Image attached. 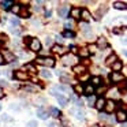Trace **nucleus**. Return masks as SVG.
<instances>
[{
	"label": "nucleus",
	"mask_w": 127,
	"mask_h": 127,
	"mask_svg": "<svg viewBox=\"0 0 127 127\" xmlns=\"http://www.w3.org/2000/svg\"><path fill=\"white\" fill-rule=\"evenodd\" d=\"M36 63L41 64V66H45V67H53L55 66V59L49 58V56H45V58H37Z\"/></svg>",
	"instance_id": "f257e3e1"
},
{
	"label": "nucleus",
	"mask_w": 127,
	"mask_h": 127,
	"mask_svg": "<svg viewBox=\"0 0 127 127\" xmlns=\"http://www.w3.org/2000/svg\"><path fill=\"white\" fill-rule=\"evenodd\" d=\"M62 62H63V64L64 66H77V62H78V59L75 58L74 55H72V53H70V55H66V56H63V58H62Z\"/></svg>",
	"instance_id": "f03ea898"
},
{
	"label": "nucleus",
	"mask_w": 127,
	"mask_h": 127,
	"mask_svg": "<svg viewBox=\"0 0 127 127\" xmlns=\"http://www.w3.org/2000/svg\"><path fill=\"white\" fill-rule=\"evenodd\" d=\"M51 93H52L56 98H58V101H59V104H60V105H67V104H68V97H67L66 94L58 93L55 89H52V92H51Z\"/></svg>",
	"instance_id": "7ed1b4c3"
},
{
	"label": "nucleus",
	"mask_w": 127,
	"mask_h": 127,
	"mask_svg": "<svg viewBox=\"0 0 127 127\" xmlns=\"http://www.w3.org/2000/svg\"><path fill=\"white\" fill-rule=\"evenodd\" d=\"M29 48H30V51H33V52H40V51H41V42H40V40L33 38L32 44L29 45Z\"/></svg>",
	"instance_id": "20e7f679"
},
{
	"label": "nucleus",
	"mask_w": 127,
	"mask_h": 127,
	"mask_svg": "<svg viewBox=\"0 0 127 127\" xmlns=\"http://www.w3.org/2000/svg\"><path fill=\"white\" fill-rule=\"evenodd\" d=\"M14 77L17 78V79H19V81H28L29 79V74H28V72L21 71V70H17V71H15Z\"/></svg>",
	"instance_id": "39448f33"
},
{
	"label": "nucleus",
	"mask_w": 127,
	"mask_h": 127,
	"mask_svg": "<svg viewBox=\"0 0 127 127\" xmlns=\"http://www.w3.org/2000/svg\"><path fill=\"white\" fill-rule=\"evenodd\" d=\"M3 58H4V60H6V63H12V62H15V55L12 52H10V51H4Z\"/></svg>",
	"instance_id": "423d86ee"
},
{
	"label": "nucleus",
	"mask_w": 127,
	"mask_h": 127,
	"mask_svg": "<svg viewBox=\"0 0 127 127\" xmlns=\"http://www.w3.org/2000/svg\"><path fill=\"white\" fill-rule=\"evenodd\" d=\"M115 101L113 100H108L107 102H105V111H107L108 113H112L113 111H115Z\"/></svg>",
	"instance_id": "0eeeda50"
},
{
	"label": "nucleus",
	"mask_w": 127,
	"mask_h": 127,
	"mask_svg": "<svg viewBox=\"0 0 127 127\" xmlns=\"http://www.w3.org/2000/svg\"><path fill=\"white\" fill-rule=\"evenodd\" d=\"M109 78H111L112 82H120V81H124L123 74H120V72H112Z\"/></svg>",
	"instance_id": "6e6552de"
},
{
	"label": "nucleus",
	"mask_w": 127,
	"mask_h": 127,
	"mask_svg": "<svg viewBox=\"0 0 127 127\" xmlns=\"http://www.w3.org/2000/svg\"><path fill=\"white\" fill-rule=\"evenodd\" d=\"M116 120L120 122V123H126L127 122V113L124 112V111H119V112L116 113Z\"/></svg>",
	"instance_id": "1a4fd4ad"
},
{
	"label": "nucleus",
	"mask_w": 127,
	"mask_h": 127,
	"mask_svg": "<svg viewBox=\"0 0 127 127\" xmlns=\"http://www.w3.org/2000/svg\"><path fill=\"white\" fill-rule=\"evenodd\" d=\"M81 12H82L81 8H72L71 11H70V17H71L72 19H81Z\"/></svg>",
	"instance_id": "9d476101"
},
{
	"label": "nucleus",
	"mask_w": 127,
	"mask_h": 127,
	"mask_svg": "<svg viewBox=\"0 0 127 127\" xmlns=\"http://www.w3.org/2000/svg\"><path fill=\"white\" fill-rule=\"evenodd\" d=\"M94 92H96V89H94V86L92 85V83H88V85L85 86V94H86L88 97L93 96V94H94Z\"/></svg>",
	"instance_id": "9b49d317"
},
{
	"label": "nucleus",
	"mask_w": 127,
	"mask_h": 127,
	"mask_svg": "<svg viewBox=\"0 0 127 127\" xmlns=\"http://www.w3.org/2000/svg\"><path fill=\"white\" fill-rule=\"evenodd\" d=\"M37 116H38L40 119H42V120H45V119H48L49 115H48V112L44 108H38V109H37Z\"/></svg>",
	"instance_id": "f8f14e48"
},
{
	"label": "nucleus",
	"mask_w": 127,
	"mask_h": 127,
	"mask_svg": "<svg viewBox=\"0 0 127 127\" xmlns=\"http://www.w3.org/2000/svg\"><path fill=\"white\" fill-rule=\"evenodd\" d=\"M72 71L75 72V74H85V71H86V68H85V66H81V64H77L75 67H72Z\"/></svg>",
	"instance_id": "ddd939ff"
},
{
	"label": "nucleus",
	"mask_w": 127,
	"mask_h": 127,
	"mask_svg": "<svg viewBox=\"0 0 127 127\" xmlns=\"http://www.w3.org/2000/svg\"><path fill=\"white\" fill-rule=\"evenodd\" d=\"M105 102H107V101H105V100L102 98V97L97 98V101H96V108H97L98 111H101L102 108H105Z\"/></svg>",
	"instance_id": "4468645a"
},
{
	"label": "nucleus",
	"mask_w": 127,
	"mask_h": 127,
	"mask_svg": "<svg viewBox=\"0 0 127 127\" xmlns=\"http://www.w3.org/2000/svg\"><path fill=\"white\" fill-rule=\"evenodd\" d=\"M0 6H1L3 10H11V7L14 6V3L10 1V0H6V1H0Z\"/></svg>",
	"instance_id": "2eb2a0df"
},
{
	"label": "nucleus",
	"mask_w": 127,
	"mask_h": 127,
	"mask_svg": "<svg viewBox=\"0 0 127 127\" xmlns=\"http://www.w3.org/2000/svg\"><path fill=\"white\" fill-rule=\"evenodd\" d=\"M107 45H108V42H107V40H105L104 37H100V38L97 40V47H98L100 49H104Z\"/></svg>",
	"instance_id": "dca6fc26"
},
{
	"label": "nucleus",
	"mask_w": 127,
	"mask_h": 127,
	"mask_svg": "<svg viewBox=\"0 0 127 127\" xmlns=\"http://www.w3.org/2000/svg\"><path fill=\"white\" fill-rule=\"evenodd\" d=\"M90 83L93 86H101L102 85V79L100 77H93V78H90Z\"/></svg>",
	"instance_id": "f3484780"
},
{
	"label": "nucleus",
	"mask_w": 127,
	"mask_h": 127,
	"mask_svg": "<svg viewBox=\"0 0 127 127\" xmlns=\"http://www.w3.org/2000/svg\"><path fill=\"white\" fill-rule=\"evenodd\" d=\"M113 7L116 10H127V3H123V1H115L113 3Z\"/></svg>",
	"instance_id": "a211bd4d"
},
{
	"label": "nucleus",
	"mask_w": 127,
	"mask_h": 127,
	"mask_svg": "<svg viewBox=\"0 0 127 127\" xmlns=\"http://www.w3.org/2000/svg\"><path fill=\"white\" fill-rule=\"evenodd\" d=\"M64 51H66V48L64 47H62V45H53L52 47V52H55V53H64Z\"/></svg>",
	"instance_id": "6ab92c4d"
},
{
	"label": "nucleus",
	"mask_w": 127,
	"mask_h": 127,
	"mask_svg": "<svg viewBox=\"0 0 127 127\" xmlns=\"http://www.w3.org/2000/svg\"><path fill=\"white\" fill-rule=\"evenodd\" d=\"M111 67H112L113 72H119V71H120V70H122V67H123V64H122V63H120V62H119V60H116V62H115V63H113V64H112V66H111Z\"/></svg>",
	"instance_id": "aec40b11"
},
{
	"label": "nucleus",
	"mask_w": 127,
	"mask_h": 127,
	"mask_svg": "<svg viewBox=\"0 0 127 127\" xmlns=\"http://www.w3.org/2000/svg\"><path fill=\"white\" fill-rule=\"evenodd\" d=\"M67 14H68V7H67V6H63V7L59 8V15H60L62 18H66Z\"/></svg>",
	"instance_id": "412c9836"
},
{
	"label": "nucleus",
	"mask_w": 127,
	"mask_h": 127,
	"mask_svg": "<svg viewBox=\"0 0 127 127\" xmlns=\"http://www.w3.org/2000/svg\"><path fill=\"white\" fill-rule=\"evenodd\" d=\"M81 18H83V21H89L92 18V15H90V12H89L86 8H83L82 12H81Z\"/></svg>",
	"instance_id": "4be33fe9"
},
{
	"label": "nucleus",
	"mask_w": 127,
	"mask_h": 127,
	"mask_svg": "<svg viewBox=\"0 0 127 127\" xmlns=\"http://www.w3.org/2000/svg\"><path fill=\"white\" fill-rule=\"evenodd\" d=\"M74 90L77 94H83L85 93V88H83L82 85H79V83H77V85H74Z\"/></svg>",
	"instance_id": "5701e85b"
},
{
	"label": "nucleus",
	"mask_w": 127,
	"mask_h": 127,
	"mask_svg": "<svg viewBox=\"0 0 127 127\" xmlns=\"http://www.w3.org/2000/svg\"><path fill=\"white\" fill-rule=\"evenodd\" d=\"M78 53H79L81 58H88V56L90 55V52H89L88 48H81V49L78 51Z\"/></svg>",
	"instance_id": "b1692460"
},
{
	"label": "nucleus",
	"mask_w": 127,
	"mask_h": 127,
	"mask_svg": "<svg viewBox=\"0 0 127 127\" xmlns=\"http://www.w3.org/2000/svg\"><path fill=\"white\" fill-rule=\"evenodd\" d=\"M49 113H51V116H53V118H59V116L62 115L60 111H59L58 108H51V109H49Z\"/></svg>",
	"instance_id": "393cba45"
},
{
	"label": "nucleus",
	"mask_w": 127,
	"mask_h": 127,
	"mask_svg": "<svg viewBox=\"0 0 127 127\" xmlns=\"http://www.w3.org/2000/svg\"><path fill=\"white\" fill-rule=\"evenodd\" d=\"M21 10H22V7H21L19 4H14V6L11 7V12L12 14H17V15H19Z\"/></svg>",
	"instance_id": "a878e982"
},
{
	"label": "nucleus",
	"mask_w": 127,
	"mask_h": 127,
	"mask_svg": "<svg viewBox=\"0 0 127 127\" xmlns=\"http://www.w3.org/2000/svg\"><path fill=\"white\" fill-rule=\"evenodd\" d=\"M115 62H116V55H111L109 58L105 60V64H107V66H112Z\"/></svg>",
	"instance_id": "bb28decb"
},
{
	"label": "nucleus",
	"mask_w": 127,
	"mask_h": 127,
	"mask_svg": "<svg viewBox=\"0 0 127 127\" xmlns=\"http://www.w3.org/2000/svg\"><path fill=\"white\" fill-rule=\"evenodd\" d=\"M81 29H82V32H85L88 36H90V26H89L88 23H81Z\"/></svg>",
	"instance_id": "cd10ccee"
},
{
	"label": "nucleus",
	"mask_w": 127,
	"mask_h": 127,
	"mask_svg": "<svg viewBox=\"0 0 127 127\" xmlns=\"http://www.w3.org/2000/svg\"><path fill=\"white\" fill-rule=\"evenodd\" d=\"M62 36H63V37H67V38H72V37H75V33H74L72 30H64Z\"/></svg>",
	"instance_id": "c85d7f7f"
},
{
	"label": "nucleus",
	"mask_w": 127,
	"mask_h": 127,
	"mask_svg": "<svg viewBox=\"0 0 127 127\" xmlns=\"http://www.w3.org/2000/svg\"><path fill=\"white\" fill-rule=\"evenodd\" d=\"M96 101H97V98L94 96L88 97V105H90V107H94V105H96Z\"/></svg>",
	"instance_id": "c756f323"
},
{
	"label": "nucleus",
	"mask_w": 127,
	"mask_h": 127,
	"mask_svg": "<svg viewBox=\"0 0 127 127\" xmlns=\"http://www.w3.org/2000/svg\"><path fill=\"white\" fill-rule=\"evenodd\" d=\"M25 68L26 70H29V71H30V72H33V74H36V72H37V70H36V67H34L33 66V64H25Z\"/></svg>",
	"instance_id": "7c9ffc66"
},
{
	"label": "nucleus",
	"mask_w": 127,
	"mask_h": 127,
	"mask_svg": "<svg viewBox=\"0 0 127 127\" xmlns=\"http://www.w3.org/2000/svg\"><path fill=\"white\" fill-rule=\"evenodd\" d=\"M40 74H41V77H44V78H51V77H52V74H51L49 71H47V70L40 71Z\"/></svg>",
	"instance_id": "2f4dec72"
},
{
	"label": "nucleus",
	"mask_w": 127,
	"mask_h": 127,
	"mask_svg": "<svg viewBox=\"0 0 127 127\" xmlns=\"http://www.w3.org/2000/svg\"><path fill=\"white\" fill-rule=\"evenodd\" d=\"M29 15H30V14H29L28 10H21V12H19V17L21 18H28Z\"/></svg>",
	"instance_id": "473e14b6"
},
{
	"label": "nucleus",
	"mask_w": 127,
	"mask_h": 127,
	"mask_svg": "<svg viewBox=\"0 0 127 127\" xmlns=\"http://www.w3.org/2000/svg\"><path fill=\"white\" fill-rule=\"evenodd\" d=\"M74 113H77V118L79 119V120H82V119L85 118V116H83V112H82V111H74Z\"/></svg>",
	"instance_id": "72a5a7b5"
},
{
	"label": "nucleus",
	"mask_w": 127,
	"mask_h": 127,
	"mask_svg": "<svg viewBox=\"0 0 127 127\" xmlns=\"http://www.w3.org/2000/svg\"><path fill=\"white\" fill-rule=\"evenodd\" d=\"M25 90H28V92H37V88H34V86H30V85H28V86H25Z\"/></svg>",
	"instance_id": "f704fd0d"
},
{
	"label": "nucleus",
	"mask_w": 127,
	"mask_h": 127,
	"mask_svg": "<svg viewBox=\"0 0 127 127\" xmlns=\"http://www.w3.org/2000/svg\"><path fill=\"white\" fill-rule=\"evenodd\" d=\"M26 127H37V122L36 120H30L28 124H26Z\"/></svg>",
	"instance_id": "c9c22d12"
},
{
	"label": "nucleus",
	"mask_w": 127,
	"mask_h": 127,
	"mask_svg": "<svg viewBox=\"0 0 127 127\" xmlns=\"http://www.w3.org/2000/svg\"><path fill=\"white\" fill-rule=\"evenodd\" d=\"M64 26H66L67 30H70V29H72V21H68V22L64 23Z\"/></svg>",
	"instance_id": "e433bc0d"
},
{
	"label": "nucleus",
	"mask_w": 127,
	"mask_h": 127,
	"mask_svg": "<svg viewBox=\"0 0 127 127\" xmlns=\"http://www.w3.org/2000/svg\"><path fill=\"white\" fill-rule=\"evenodd\" d=\"M89 78H90V77H89V74H86V72H85V74H83V75H81V77H79V79H81V81H82V82H83V81H88Z\"/></svg>",
	"instance_id": "4c0bfd02"
},
{
	"label": "nucleus",
	"mask_w": 127,
	"mask_h": 127,
	"mask_svg": "<svg viewBox=\"0 0 127 127\" xmlns=\"http://www.w3.org/2000/svg\"><path fill=\"white\" fill-rule=\"evenodd\" d=\"M25 44H28V45H30L32 44V41H33V38H32V37H25Z\"/></svg>",
	"instance_id": "58836bf2"
},
{
	"label": "nucleus",
	"mask_w": 127,
	"mask_h": 127,
	"mask_svg": "<svg viewBox=\"0 0 127 127\" xmlns=\"http://www.w3.org/2000/svg\"><path fill=\"white\" fill-rule=\"evenodd\" d=\"M70 49L72 51V53H77L78 52V48L75 47V45H70Z\"/></svg>",
	"instance_id": "ea45409f"
},
{
	"label": "nucleus",
	"mask_w": 127,
	"mask_h": 127,
	"mask_svg": "<svg viewBox=\"0 0 127 127\" xmlns=\"http://www.w3.org/2000/svg\"><path fill=\"white\" fill-rule=\"evenodd\" d=\"M6 63V60H4V58H3V53L0 52V66H1V64H4Z\"/></svg>",
	"instance_id": "a19ab883"
},
{
	"label": "nucleus",
	"mask_w": 127,
	"mask_h": 127,
	"mask_svg": "<svg viewBox=\"0 0 127 127\" xmlns=\"http://www.w3.org/2000/svg\"><path fill=\"white\" fill-rule=\"evenodd\" d=\"M88 49H89V52H90V53H94V49H96V47H94V45H90Z\"/></svg>",
	"instance_id": "79ce46f5"
},
{
	"label": "nucleus",
	"mask_w": 127,
	"mask_h": 127,
	"mask_svg": "<svg viewBox=\"0 0 127 127\" xmlns=\"http://www.w3.org/2000/svg\"><path fill=\"white\" fill-rule=\"evenodd\" d=\"M49 127H59V124L56 123V122H51V123H49Z\"/></svg>",
	"instance_id": "37998d69"
},
{
	"label": "nucleus",
	"mask_w": 127,
	"mask_h": 127,
	"mask_svg": "<svg viewBox=\"0 0 127 127\" xmlns=\"http://www.w3.org/2000/svg\"><path fill=\"white\" fill-rule=\"evenodd\" d=\"M11 23H12V25H19V21H18V19H12Z\"/></svg>",
	"instance_id": "c03bdc74"
},
{
	"label": "nucleus",
	"mask_w": 127,
	"mask_h": 127,
	"mask_svg": "<svg viewBox=\"0 0 127 127\" xmlns=\"http://www.w3.org/2000/svg\"><path fill=\"white\" fill-rule=\"evenodd\" d=\"M4 97V92H3V89L0 88V98H3Z\"/></svg>",
	"instance_id": "a18cd8bd"
},
{
	"label": "nucleus",
	"mask_w": 127,
	"mask_h": 127,
	"mask_svg": "<svg viewBox=\"0 0 127 127\" xmlns=\"http://www.w3.org/2000/svg\"><path fill=\"white\" fill-rule=\"evenodd\" d=\"M45 15H47V17H48V18H49V17H51V15H52V11H49V10H48V11H47V12H45Z\"/></svg>",
	"instance_id": "49530a36"
},
{
	"label": "nucleus",
	"mask_w": 127,
	"mask_h": 127,
	"mask_svg": "<svg viewBox=\"0 0 127 127\" xmlns=\"http://www.w3.org/2000/svg\"><path fill=\"white\" fill-rule=\"evenodd\" d=\"M122 44L127 45V37H126V38H123V40H122Z\"/></svg>",
	"instance_id": "de8ad7c7"
},
{
	"label": "nucleus",
	"mask_w": 127,
	"mask_h": 127,
	"mask_svg": "<svg viewBox=\"0 0 127 127\" xmlns=\"http://www.w3.org/2000/svg\"><path fill=\"white\" fill-rule=\"evenodd\" d=\"M3 85H6V81H0V88H1Z\"/></svg>",
	"instance_id": "09e8293b"
},
{
	"label": "nucleus",
	"mask_w": 127,
	"mask_h": 127,
	"mask_svg": "<svg viewBox=\"0 0 127 127\" xmlns=\"http://www.w3.org/2000/svg\"><path fill=\"white\" fill-rule=\"evenodd\" d=\"M122 127H127V124H124V123H123V124H122Z\"/></svg>",
	"instance_id": "8fccbe9b"
},
{
	"label": "nucleus",
	"mask_w": 127,
	"mask_h": 127,
	"mask_svg": "<svg viewBox=\"0 0 127 127\" xmlns=\"http://www.w3.org/2000/svg\"><path fill=\"white\" fill-rule=\"evenodd\" d=\"M124 56H127V51H124Z\"/></svg>",
	"instance_id": "3c124183"
},
{
	"label": "nucleus",
	"mask_w": 127,
	"mask_h": 127,
	"mask_svg": "<svg viewBox=\"0 0 127 127\" xmlns=\"http://www.w3.org/2000/svg\"><path fill=\"white\" fill-rule=\"evenodd\" d=\"M93 127H100V126H98V124H94V126H93Z\"/></svg>",
	"instance_id": "603ef678"
},
{
	"label": "nucleus",
	"mask_w": 127,
	"mask_h": 127,
	"mask_svg": "<svg viewBox=\"0 0 127 127\" xmlns=\"http://www.w3.org/2000/svg\"><path fill=\"white\" fill-rule=\"evenodd\" d=\"M0 45H1V41H0Z\"/></svg>",
	"instance_id": "864d4df0"
},
{
	"label": "nucleus",
	"mask_w": 127,
	"mask_h": 127,
	"mask_svg": "<svg viewBox=\"0 0 127 127\" xmlns=\"http://www.w3.org/2000/svg\"><path fill=\"white\" fill-rule=\"evenodd\" d=\"M0 109H1V107H0Z\"/></svg>",
	"instance_id": "5fc2aeb1"
}]
</instances>
